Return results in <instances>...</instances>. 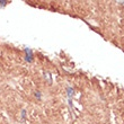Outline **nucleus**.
Masks as SVG:
<instances>
[{
    "label": "nucleus",
    "mask_w": 124,
    "mask_h": 124,
    "mask_svg": "<svg viewBox=\"0 0 124 124\" xmlns=\"http://www.w3.org/2000/svg\"><path fill=\"white\" fill-rule=\"evenodd\" d=\"M65 90H67V97H68V99L69 101H72V98L75 96V89L72 88V87H70V86H67Z\"/></svg>",
    "instance_id": "f257e3e1"
},
{
    "label": "nucleus",
    "mask_w": 124,
    "mask_h": 124,
    "mask_svg": "<svg viewBox=\"0 0 124 124\" xmlns=\"http://www.w3.org/2000/svg\"><path fill=\"white\" fill-rule=\"evenodd\" d=\"M25 53H26V55H25L26 61L32 62L33 61V52H32V50L31 49H25Z\"/></svg>",
    "instance_id": "f03ea898"
},
{
    "label": "nucleus",
    "mask_w": 124,
    "mask_h": 124,
    "mask_svg": "<svg viewBox=\"0 0 124 124\" xmlns=\"http://www.w3.org/2000/svg\"><path fill=\"white\" fill-rule=\"evenodd\" d=\"M35 97H36V98H39V99H41V98H42L41 92H35Z\"/></svg>",
    "instance_id": "7ed1b4c3"
},
{
    "label": "nucleus",
    "mask_w": 124,
    "mask_h": 124,
    "mask_svg": "<svg viewBox=\"0 0 124 124\" xmlns=\"http://www.w3.org/2000/svg\"><path fill=\"white\" fill-rule=\"evenodd\" d=\"M25 116H26V111L23 109V111H22V117H23V120H25Z\"/></svg>",
    "instance_id": "20e7f679"
},
{
    "label": "nucleus",
    "mask_w": 124,
    "mask_h": 124,
    "mask_svg": "<svg viewBox=\"0 0 124 124\" xmlns=\"http://www.w3.org/2000/svg\"><path fill=\"white\" fill-rule=\"evenodd\" d=\"M8 2H9V1H0V6H6V5H7V3H8Z\"/></svg>",
    "instance_id": "39448f33"
},
{
    "label": "nucleus",
    "mask_w": 124,
    "mask_h": 124,
    "mask_svg": "<svg viewBox=\"0 0 124 124\" xmlns=\"http://www.w3.org/2000/svg\"><path fill=\"white\" fill-rule=\"evenodd\" d=\"M117 3H120V5H123L124 1H117Z\"/></svg>",
    "instance_id": "423d86ee"
}]
</instances>
